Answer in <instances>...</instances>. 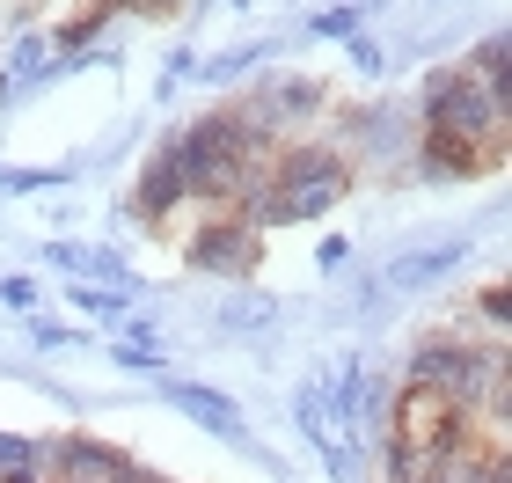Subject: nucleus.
I'll list each match as a JSON object with an SVG mask.
<instances>
[{
  "instance_id": "f257e3e1",
  "label": "nucleus",
  "mask_w": 512,
  "mask_h": 483,
  "mask_svg": "<svg viewBox=\"0 0 512 483\" xmlns=\"http://www.w3.org/2000/svg\"><path fill=\"white\" fill-rule=\"evenodd\" d=\"M410 110H417V132H447V140H469V147H483V154H505L512 96H491L483 81H469V66H461V59L432 66Z\"/></svg>"
},
{
  "instance_id": "f03ea898",
  "label": "nucleus",
  "mask_w": 512,
  "mask_h": 483,
  "mask_svg": "<svg viewBox=\"0 0 512 483\" xmlns=\"http://www.w3.org/2000/svg\"><path fill=\"white\" fill-rule=\"evenodd\" d=\"M271 183H278V198H286V220L308 227V220H330L337 198L352 191L359 176H352V161H344L337 140H278Z\"/></svg>"
},
{
  "instance_id": "7ed1b4c3",
  "label": "nucleus",
  "mask_w": 512,
  "mask_h": 483,
  "mask_svg": "<svg viewBox=\"0 0 512 483\" xmlns=\"http://www.w3.org/2000/svg\"><path fill=\"white\" fill-rule=\"evenodd\" d=\"M337 147H344V161H352V176H395V169H410V154H417V110L395 103V96L344 103Z\"/></svg>"
},
{
  "instance_id": "20e7f679",
  "label": "nucleus",
  "mask_w": 512,
  "mask_h": 483,
  "mask_svg": "<svg viewBox=\"0 0 512 483\" xmlns=\"http://www.w3.org/2000/svg\"><path fill=\"white\" fill-rule=\"evenodd\" d=\"M183 249V271H198V279H227V286H249L256 264H264V235H249L235 213H205L198 227H183L176 235Z\"/></svg>"
},
{
  "instance_id": "39448f33",
  "label": "nucleus",
  "mask_w": 512,
  "mask_h": 483,
  "mask_svg": "<svg viewBox=\"0 0 512 483\" xmlns=\"http://www.w3.org/2000/svg\"><path fill=\"white\" fill-rule=\"evenodd\" d=\"M461 425H469V418H461L439 388L395 381V403H388V440H395V447H447Z\"/></svg>"
},
{
  "instance_id": "423d86ee",
  "label": "nucleus",
  "mask_w": 512,
  "mask_h": 483,
  "mask_svg": "<svg viewBox=\"0 0 512 483\" xmlns=\"http://www.w3.org/2000/svg\"><path fill=\"white\" fill-rule=\"evenodd\" d=\"M161 403L183 410L191 425H205L213 440H227V447H242V454H256V462H264V447H256V432H249V418H242V403L227 396V388H205V381H176V374H161Z\"/></svg>"
},
{
  "instance_id": "0eeeda50",
  "label": "nucleus",
  "mask_w": 512,
  "mask_h": 483,
  "mask_svg": "<svg viewBox=\"0 0 512 483\" xmlns=\"http://www.w3.org/2000/svg\"><path fill=\"white\" fill-rule=\"evenodd\" d=\"M242 96L278 125V140H286V132H308L322 110H330V88H322L315 74H293V66H278V74H256V88H242Z\"/></svg>"
},
{
  "instance_id": "6e6552de",
  "label": "nucleus",
  "mask_w": 512,
  "mask_h": 483,
  "mask_svg": "<svg viewBox=\"0 0 512 483\" xmlns=\"http://www.w3.org/2000/svg\"><path fill=\"white\" fill-rule=\"evenodd\" d=\"M498 169H505V154H483L469 140H447V132H417V154H410V176H425V183H476Z\"/></svg>"
},
{
  "instance_id": "1a4fd4ad",
  "label": "nucleus",
  "mask_w": 512,
  "mask_h": 483,
  "mask_svg": "<svg viewBox=\"0 0 512 483\" xmlns=\"http://www.w3.org/2000/svg\"><path fill=\"white\" fill-rule=\"evenodd\" d=\"M469 257H476V242H469V235H447V242H432V249L388 257V271H381V293H417V286H439L447 271H469Z\"/></svg>"
},
{
  "instance_id": "9d476101",
  "label": "nucleus",
  "mask_w": 512,
  "mask_h": 483,
  "mask_svg": "<svg viewBox=\"0 0 512 483\" xmlns=\"http://www.w3.org/2000/svg\"><path fill=\"white\" fill-rule=\"evenodd\" d=\"M271 322H278V301H264V293H227V301L213 308L220 337H264Z\"/></svg>"
},
{
  "instance_id": "9b49d317",
  "label": "nucleus",
  "mask_w": 512,
  "mask_h": 483,
  "mask_svg": "<svg viewBox=\"0 0 512 483\" xmlns=\"http://www.w3.org/2000/svg\"><path fill=\"white\" fill-rule=\"evenodd\" d=\"M461 66H469V81H483L491 96H512V37L505 30H483L476 52L461 59Z\"/></svg>"
},
{
  "instance_id": "f8f14e48",
  "label": "nucleus",
  "mask_w": 512,
  "mask_h": 483,
  "mask_svg": "<svg viewBox=\"0 0 512 483\" xmlns=\"http://www.w3.org/2000/svg\"><path fill=\"white\" fill-rule=\"evenodd\" d=\"M271 59H278V44H271V37H256V44H235V52L198 59V74H191V81H213V88H227V81H242L249 66H271Z\"/></svg>"
},
{
  "instance_id": "ddd939ff",
  "label": "nucleus",
  "mask_w": 512,
  "mask_h": 483,
  "mask_svg": "<svg viewBox=\"0 0 512 483\" xmlns=\"http://www.w3.org/2000/svg\"><path fill=\"white\" fill-rule=\"evenodd\" d=\"M66 301H74L88 322H103L110 337H118L125 322H132V293H110V286H81V279H74V286H66Z\"/></svg>"
},
{
  "instance_id": "4468645a",
  "label": "nucleus",
  "mask_w": 512,
  "mask_h": 483,
  "mask_svg": "<svg viewBox=\"0 0 512 483\" xmlns=\"http://www.w3.org/2000/svg\"><path fill=\"white\" fill-rule=\"evenodd\" d=\"M81 286H110V293H139V271L125 264V249H81Z\"/></svg>"
},
{
  "instance_id": "2eb2a0df",
  "label": "nucleus",
  "mask_w": 512,
  "mask_h": 483,
  "mask_svg": "<svg viewBox=\"0 0 512 483\" xmlns=\"http://www.w3.org/2000/svg\"><path fill=\"white\" fill-rule=\"evenodd\" d=\"M52 440L59 432H0V476H15V469H52Z\"/></svg>"
},
{
  "instance_id": "dca6fc26",
  "label": "nucleus",
  "mask_w": 512,
  "mask_h": 483,
  "mask_svg": "<svg viewBox=\"0 0 512 483\" xmlns=\"http://www.w3.org/2000/svg\"><path fill=\"white\" fill-rule=\"evenodd\" d=\"M293 418H300V440H308V447H330V440H337V425H330V410H322L315 381L293 388Z\"/></svg>"
},
{
  "instance_id": "f3484780",
  "label": "nucleus",
  "mask_w": 512,
  "mask_h": 483,
  "mask_svg": "<svg viewBox=\"0 0 512 483\" xmlns=\"http://www.w3.org/2000/svg\"><path fill=\"white\" fill-rule=\"evenodd\" d=\"M74 169H0V198H37V191H66Z\"/></svg>"
},
{
  "instance_id": "a211bd4d",
  "label": "nucleus",
  "mask_w": 512,
  "mask_h": 483,
  "mask_svg": "<svg viewBox=\"0 0 512 483\" xmlns=\"http://www.w3.org/2000/svg\"><path fill=\"white\" fill-rule=\"evenodd\" d=\"M359 22H366V15H359V0H337V8H315V15H308V37L352 44V37H359Z\"/></svg>"
},
{
  "instance_id": "6ab92c4d",
  "label": "nucleus",
  "mask_w": 512,
  "mask_h": 483,
  "mask_svg": "<svg viewBox=\"0 0 512 483\" xmlns=\"http://www.w3.org/2000/svg\"><path fill=\"white\" fill-rule=\"evenodd\" d=\"M110 366L132 374V381H161V374H169V359H161V352H147V344H118V337H110Z\"/></svg>"
},
{
  "instance_id": "aec40b11",
  "label": "nucleus",
  "mask_w": 512,
  "mask_h": 483,
  "mask_svg": "<svg viewBox=\"0 0 512 483\" xmlns=\"http://www.w3.org/2000/svg\"><path fill=\"white\" fill-rule=\"evenodd\" d=\"M315 454H322V469H330V483H359L366 476V462H359L352 440H330V447H315Z\"/></svg>"
},
{
  "instance_id": "412c9836",
  "label": "nucleus",
  "mask_w": 512,
  "mask_h": 483,
  "mask_svg": "<svg viewBox=\"0 0 512 483\" xmlns=\"http://www.w3.org/2000/svg\"><path fill=\"white\" fill-rule=\"evenodd\" d=\"M476 315L491 322V337L505 344V322H512V286H505V279H498V286H483V293H476Z\"/></svg>"
},
{
  "instance_id": "4be33fe9",
  "label": "nucleus",
  "mask_w": 512,
  "mask_h": 483,
  "mask_svg": "<svg viewBox=\"0 0 512 483\" xmlns=\"http://www.w3.org/2000/svg\"><path fill=\"white\" fill-rule=\"evenodd\" d=\"M352 257H359V249H352V235H322V242H315V271H322V279L352 271Z\"/></svg>"
},
{
  "instance_id": "5701e85b",
  "label": "nucleus",
  "mask_w": 512,
  "mask_h": 483,
  "mask_svg": "<svg viewBox=\"0 0 512 483\" xmlns=\"http://www.w3.org/2000/svg\"><path fill=\"white\" fill-rule=\"evenodd\" d=\"M344 52H352V74H359V81H381V74H388V52H381L374 37H352Z\"/></svg>"
},
{
  "instance_id": "b1692460",
  "label": "nucleus",
  "mask_w": 512,
  "mask_h": 483,
  "mask_svg": "<svg viewBox=\"0 0 512 483\" xmlns=\"http://www.w3.org/2000/svg\"><path fill=\"white\" fill-rule=\"evenodd\" d=\"M0 308L30 315V308H37V279H0Z\"/></svg>"
},
{
  "instance_id": "393cba45",
  "label": "nucleus",
  "mask_w": 512,
  "mask_h": 483,
  "mask_svg": "<svg viewBox=\"0 0 512 483\" xmlns=\"http://www.w3.org/2000/svg\"><path fill=\"white\" fill-rule=\"evenodd\" d=\"M44 264H52V271H66V279H74V271H81V242H44Z\"/></svg>"
},
{
  "instance_id": "a878e982",
  "label": "nucleus",
  "mask_w": 512,
  "mask_h": 483,
  "mask_svg": "<svg viewBox=\"0 0 512 483\" xmlns=\"http://www.w3.org/2000/svg\"><path fill=\"white\" fill-rule=\"evenodd\" d=\"M30 337L44 344V352H66V344H74V330H66V322H30Z\"/></svg>"
},
{
  "instance_id": "bb28decb",
  "label": "nucleus",
  "mask_w": 512,
  "mask_h": 483,
  "mask_svg": "<svg viewBox=\"0 0 512 483\" xmlns=\"http://www.w3.org/2000/svg\"><path fill=\"white\" fill-rule=\"evenodd\" d=\"M0 483H52L44 469H15V476H0Z\"/></svg>"
},
{
  "instance_id": "cd10ccee",
  "label": "nucleus",
  "mask_w": 512,
  "mask_h": 483,
  "mask_svg": "<svg viewBox=\"0 0 512 483\" xmlns=\"http://www.w3.org/2000/svg\"><path fill=\"white\" fill-rule=\"evenodd\" d=\"M8 8H37V0H8Z\"/></svg>"
}]
</instances>
